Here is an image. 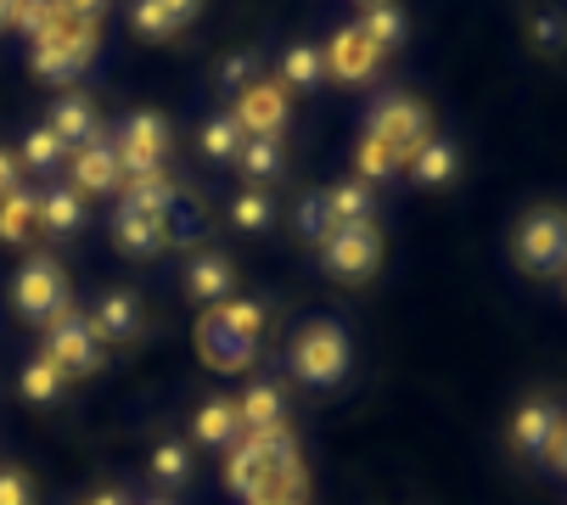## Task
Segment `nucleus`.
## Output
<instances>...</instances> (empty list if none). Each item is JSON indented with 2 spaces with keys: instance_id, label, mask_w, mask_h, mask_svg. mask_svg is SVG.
<instances>
[{
  "instance_id": "nucleus-1",
  "label": "nucleus",
  "mask_w": 567,
  "mask_h": 505,
  "mask_svg": "<svg viewBox=\"0 0 567 505\" xmlns=\"http://www.w3.org/2000/svg\"><path fill=\"white\" fill-rule=\"evenodd\" d=\"M225 483H230V494H241L248 505H303L309 477H303V461H298V439L287 427H276V433H241L230 444Z\"/></svg>"
},
{
  "instance_id": "nucleus-2",
  "label": "nucleus",
  "mask_w": 567,
  "mask_h": 505,
  "mask_svg": "<svg viewBox=\"0 0 567 505\" xmlns=\"http://www.w3.org/2000/svg\"><path fill=\"white\" fill-rule=\"evenodd\" d=\"M349 360H354V349L338 320H309L292 337V377L309 388H338L349 377Z\"/></svg>"
},
{
  "instance_id": "nucleus-3",
  "label": "nucleus",
  "mask_w": 567,
  "mask_h": 505,
  "mask_svg": "<svg viewBox=\"0 0 567 505\" xmlns=\"http://www.w3.org/2000/svg\"><path fill=\"white\" fill-rule=\"evenodd\" d=\"M91 56H96V29H91V23H73V18H56L51 34L34 40L29 68H34V79H45V84H73L79 73L91 68Z\"/></svg>"
},
{
  "instance_id": "nucleus-4",
  "label": "nucleus",
  "mask_w": 567,
  "mask_h": 505,
  "mask_svg": "<svg viewBox=\"0 0 567 505\" xmlns=\"http://www.w3.org/2000/svg\"><path fill=\"white\" fill-rule=\"evenodd\" d=\"M512 252H517V270L534 276V281L561 276V270H567V214H561V208H534V214H523Z\"/></svg>"
},
{
  "instance_id": "nucleus-5",
  "label": "nucleus",
  "mask_w": 567,
  "mask_h": 505,
  "mask_svg": "<svg viewBox=\"0 0 567 505\" xmlns=\"http://www.w3.org/2000/svg\"><path fill=\"white\" fill-rule=\"evenodd\" d=\"M365 135L382 141V146H393L399 157H411V152L433 135V118H427V107H422L416 96L388 91V96L371 102V113H365Z\"/></svg>"
},
{
  "instance_id": "nucleus-6",
  "label": "nucleus",
  "mask_w": 567,
  "mask_h": 505,
  "mask_svg": "<svg viewBox=\"0 0 567 505\" xmlns=\"http://www.w3.org/2000/svg\"><path fill=\"white\" fill-rule=\"evenodd\" d=\"M118 168H124V181H152V175H164V157H169V118L164 113H130L118 141Z\"/></svg>"
},
{
  "instance_id": "nucleus-7",
  "label": "nucleus",
  "mask_w": 567,
  "mask_h": 505,
  "mask_svg": "<svg viewBox=\"0 0 567 505\" xmlns=\"http://www.w3.org/2000/svg\"><path fill=\"white\" fill-rule=\"evenodd\" d=\"M12 303H18V315L34 320V326H51V320L68 309V276H62V265L51 259V252H34V259L18 270Z\"/></svg>"
},
{
  "instance_id": "nucleus-8",
  "label": "nucleus",
  "mask_w": 567,
  "mask_h": 505,
  "mask_svg": "<svg viewBox=\"0 0 567 505\" xmlns=\"http://www.w3.org/2000/svg\"><path fill=\"white\" fill-rule=\"evenodd\" d=\"M382 265V236L377 225H338L327 241H320V270L338 281H365Z\"/></svg>"
},
{
  "instance_id": "nucleus-9",
  "label": "nucleus",
  "mask_w": 567,
  "mask_h": 505,
  "mask_svg": "<svg viewBox=\"0 0 567 505\" xmlns=\"http://www.w3.org/2000/svg\"><path fill=\"white\" fill-rule=\"evenodd\" d=\"M45 354L62 365V377H91V371L102 365V343H96V331H91V320L79 315L73 303L45 326Z\"/></svg>"
},
{
  "instance_id": "nucleus-10",
  "label": "nucleus",
  "mask_w": 567,
  "mask_h": 505,
  "mask_svg": "<svg viewBox=\"0 0 567 505\" xmlns=\"http://www.w3.org/2000/svg\"><path fill=\"white\" fill-rule=\"evenodd\" d=\"M230 118H236V130L241 135H276L281 141V130H287V91L276 79H254L248 91L236 96V107H230Z\"/></svg>"
},
{
  "instance_id": "nucleus-11",
  "label": "nucleus",
  "mask_w": 567,
  "mask_h": 505,
  "mask_svg": "<svg viewBox=\"0 0 567 505\" xmlns=\"http://www.w3.org/2000/svg\"><path fill=\"white\" fill-rule=\"evenodd\" d=\"M68 168H73V192H118L124 186V168H118V152L107 135L85 141L68 152Z\"/></svg>"
},
{
  "instance_id": "nucleus-12",
  "label": "nucleus",
  "mask_w": 567,
  "mask_h": 505,
  "mask_svg": "<svg viewBox=\"0 0 567 505\" xmlns=\"http://www.w3.org/2000/svg\"><path fill=\"white\" fill-rule=\"evenodd\" d=\"M197 343H203V360H208V365H219V371H241V365H248V360L259 354V349H254V337H241L219 309H208V315H203Z\"/></svg>"
},
{
  "instance_id": "nucleus-13",
  "label": "nucleus",
  "mask_w": 567,
  "mask_h": 505,
  "mask_svg": "<svg viewBox=\"0 0 567 505\" xmlns=\"http://www.w3.org/2000/svg\"><path fill=\"white\" fill-rule=\"evenodd\" d=\"M85 320L96 331V343H135L141 337V298L130 287H113V292H102V303Z\"/></svg>"
},
{
  "instance_id": "nucleus-14",
  "label": "nucleus",
  "mask_w": 567,
  "mask_h": 505,
  "mask_svg": "<svg viewBox=\"0 0 567 505\" xmlns=\"http://www.w3.org/2000/svg\"><path fill=\"white\" fill-rule=\"evenodd\" d=\"M561 410L550 404V399H528L523 410H517V421H512V444L528 455V461H545L550 455V444H556V433H561Z\"/></svg>"
},
{
  "instance_id": "nucleus-15",
  "label": "nucleus",
  "mask_w": 567,
  "mask_h": 505,
  "mask_svg": "<svg viewBox=\"0 0 567 505\" xmlns=\"http://www.w3.org/2000/svg\"><path fill=\"white\" fill-rule=\"evenodd\" d=\"M186 292L203 309H219L236 292V270H230L225 252H192V259H186Z\"/></svg>"
},
{
  "instance_id": "nucleus-16",
  "label": "nucleus",
  "mask_w": 567,
  "mask_h": 505,
  "mask_svg": "<svg viewBox=\"0 0 567 505\" xmlns=\"http://www.w3.org/2000/svg\"><path fill=\"white\" fill-rule=\"evenodd\" d=\"M276 84L292 96H303V91H320L327 84V45H309V40H298V45H287L281 51V62H276Z\"/></svg>"
},
{
  "instance_id": "nucleus-17",
  "label": "nucleus",
  "mask_w": 567,
  "mask_h": 505,
  "mask_svg": "<svg viewBox=\"0 0 567 505\" xmlns=\"http://www.w3.org/2000/svg\"><path fill=\"white\" fill-rule=\"evenodd\" d=\"M377 62H382V51H377L360 29H343V34L332 40V51H327V73H332V79H343V84L371 79V73H377Z\"/></svg>"
},
{
  "instance_id": "nucleus-18",
  "label": "nucleus",
  "mask_w": 567,
  "mask_h": 505,
  "mask_svg": "<svg viewBox=\"0 0 567 505\" xmlns=\"http://www.w3.org/2000/svg\"><path fill=\"white\" fill-rule=\"evenodd\" d=\"M455 168H461V152H455V141H444V135H427L411 157H404V175H411L416 186H450Z\"/></svg>"
},
{
  "instance_id": "nucleus-19",
  "label": "nucleus",
  "mask_w": 567,
  "mask_h": 505,
  "mask_svg": "<svg viewBox=\"0 0 567 505\" xmlns=\"http://www.w3.org/2000/svg\"><path fill=\"white\" fill-rule=\"evenodd\" d=\"M68 152L73 146H85V141H96L102 135V118H96V107L85 102V96H56V107H51V124H45Z\"/></svg>"
},
{
  "instance_id": "nucleus-20",
  "label": "nucleus",
  "mask_w": 567,
  "mask_h": 505,
  "mask_svg": "<svg viewBox=\"0 0 567 505\" xmlns=\"http://www.w3.org/2000/svg\"><path fill=\"white\" fill-rule=\"evenodd\" d=\"M113 241L130 252V259H157V252L169 247L164 225L146 219V214H135V208H118V214H113Z\"/></svg>"
},
{
  "instance_id": "nucleus-21",
  "label": "nucleus",
  "mask_w": 567,
  "mask_h": 505,
  "mask_svg": "<svg viewBox=\"0 0 567 505\" xmlns=\"http://www.w3.org/2000/svg\"><path fill=\"white\" fill-rule=\"evenodd\" d=\"M236 415H241V433H276V427H287V399L276 382H259L241 393Z\"/></svg>"
},
{
  "instance_id": "nucleus-22",
  "label": "nucleus",
  "mask_w": 567,
  "mask_h": 505,
  "mask_svg": "<svg viewBox=\"0 0 567 505\" xmlns=\"http://www.w3.org/2000/svg\"><path fill=\"white\" fill-rule=\"evenodd\" d=\"M236 168H241V181H254V186L265 192L270 181H281L287 152H281V141H276V135H254V141H241V152H236Z\"/></svg>"
},
{
  "instance_id": "nucleus-23",
  "label": "nucleus",
  "mask_w": 567,
  "mask_h": 505,
  "mask_svg": "<svg viewBox=\"0 0 567 505\" xmlns=\"http://www.w3.org/2000/svg\"><path fill=\"white\" fill-rule=\"evenodd\" d=\"M40 225H45L51 236H73L79 225H85V192H73V186L40 192Z\"/></svg>"
},
{
  "instance_id": "nucleus-24",
  "label": "nucleus",
  "mask_w": 567,
  "mask_h": 505,
  "mask_svg": "<svg viewBox=\"0 0 567 505\" xmlns=\"http://www.w3.org/2000/svg\"><path fill=\"white\" fill-rule=\"evenodd\" d=\"M118 192H124V208H135V214H146V219H157V225H164V219H169V208L181 203V192L169 186V175H152V181H124Z\"/></svg>"
},
{
  "instance_id": "nucleus-25",
  "label": "nucleus",
  "mask_w": 567,
  "mask_h": 505,
  "mask_svg": "<svg viewBox=\"0 0 567 505\" xmlns=\"http://www.w3.org/2000/svg\"><path fill=\"white\" fill-rule=\"evenodd\" d=\"M34 225H40V192L18 186V192L0 197V241H7V247L29 241V230H34Z\"/></svg>"
},
{
  "instance_id": "nucleus-26",
  "label": "nucleus",
  "mask_w": 567,
  "mask_h": 505,
  "mask_svg": "<svg viewBox=\"0 0 567 505\" xmlns=\"http://www.w3.org/2000/svg\"><path fill=\"white\" fill-rule=\"evenodd\" d=\"M354 29H360L382 56H388V51H399V45H404V34H411V23H404V12L393 7V0H382V7H365Z\"/></svg>"
},
{
  "instance_id": "nucleus-27",
  "label": "nucleus",
  "mask_w": 567,
  "mask_h": 505,
  "mask_svg": "<svg viewBox=\"0 0 567 505\" xmlns=\"http://www.w3.org/2000/svg\"><path fill=\"white\" fill-rule=\"evenodd\" d=\"M241 439V415H236V404L230 399H208L203 410H197V444H208V450H230Z\"/></svg>"
},
{
  "instance_id": "nucleus-28",
  "label": "nucleus",
  "mask_w": 567,
  "mask_h": 505,
  "mask_svg": "<svg viewBox=\"0 0 567 505\" xmlns=\"http://www.w3.org/2000/svg\"><path fill=\"white\" fill-rule=\"evenodd\" d=\"M18 388H23V399H29V404H51V399H62L68 377H62V365H56L51 354H40V360H29V365H23Z\"/></svg>"
},
{
  "instance_id": "nucleus-29",
  "label": "nucleus",
  "mask_w": 567,
  "mask_h": 505,
  "mask_svg": "<svg viewBox=\"0 0 567 505\" xmlns=\"http://www.w3.org/2000/svg\"><path fill=\"white\" fill-rule=\"evenodd\" d=\"M327 203H332V219H338V225H371V208H377V197H371L365 181H343V186H332Z\"/></svg>"
},
{
  "instance_id": "nucleus-30",
  "label": "nucleus",
  "mask_w": 567,
  "mask_h": 505,
  "mask_svg": "<svg viewBox=\"0 0 567 505\" xmlns=\"http://www.w3.org/2000/svg\"><path fill=\"white\" fill-rule=\"evenodd\" d=\"M230 225L236 230H270L276 225V197L270 192H236V203H230Z\"/></svg>"
},
{
  "instance_id": "nucleus-31",
  "label": "nucleus",
  "mask_w": 567,
  "mask_h": 505,
  "mask_svg": "<svg viewBox=\"0 0 567 505\" xmlns=\"http://www.w3.org/2000/svg\"><path fill=\"white\" fill-rule=\"evenodd\" d=\"M292 219H298V236H303V241H315V247H320V241H327V236L338 230V219H332V203H327V192H309V197L298 203V214H292Z\"/></svg>"
},
{
  "instance_id": "nucleus-32",
  "label": "nucleus",
  "mask_w": 567,
  "mask_h": 505,
  "mask_svg": "<svg viewBox=\"0 0 567 505\" xmlns=\"http://www.w3.org/2000/svg\"><path fill=\"white\" fill-rule=\"evenodd\" d=\"M354 168H360V181L371 186V181H393L399 168H404V157L393 152V146H382V141H360V152H354Z\"/></svg>"
},
{
  "instance_id": "nucleus-33",
  "label": "nucleus",
  "mask_w": 567,
  "mask_h": 505,
  "mask_svg": "<svg viewBox=\"0 0 567 505\" xmlns=\"http://www.w3.org/2000/svg\"><path fill=\"white\" fill-rule=\"evenodd\" d=\"M241 141H248V135L236 130V118H230V113H214V118L203 124V152H208L214 163H236Z\"/></svg>"
},
{
  "instance_id": "nucleus-34",
  "label": "nucleus",
  "mask_w": 567,
  "mask_h": 505,
  "mask_svg": "<svg viewBox=\"0 0 567 505\" xmlns=\"http://www.w3.org/2000/svg\"><path fill=\"white\" fill-rule=\"evenodd\" d=\"M186 472H192V450H186L181 439H169V444H157V450H152V477L164 483V488H181Z\"/></svg>"
},
{
  "instance_id": "nucleus-35",
  "label": "nucleus",
  "mask_w": 567,
  "mask_h": 505,
  "mask_svg": "<svg viewBox=\"0 0 567 505\" xmlns=\"http://www.w3.org/2000/svg\"><path fill=\"white\" fill-rule=\"evenodd\" d=\"M62 157H68V146H62V141H56V135L40 124V130L23 141V157H18V163H23V168H34V175H51V168H56Z\"/></svg>"
},
{
  "instance_id": "nucleus-36",
  "label": "nucleus",
  "mask_w": 567,
  "mask_h": 505,
  "mask_svg": "<svg viewBox=\"0 0 567 505\" xmlns=\"http://www.w3.org/2000/svg\"><path fill=\"white\" fill-rule=\"evenodd\" d=\"M254 79H259V56H254V51H230V56L219 62V91H225L230 102L248 91Z\"/></svg>"
},
{
  "instance_id": "nucleus-37",
  "label": "nucleus",
  "mask_w": 567,
  "mask_h": 505,
  "mask_svg": "<svg viewBox=\"0 0 567 505\" xmlns=\"http://www.w3.org/2000/svg\"><path fill=\"white\" fill-rule=\"evenodd\" d=\"M219 315H225L241 337H259V331H265V303H254V298H225Z\"/></svg>"
},
{
  "instance_id": "nucleus-38",
  "label": "nucleus",
  "mask_w": 567,
  "mask_h": 505,
  "mask_svg": "<svg viewBox=\"0 0 567 505\" xmlns=\"http://www.w3.org/2000/svg\"><path fill=\"white\" fill-rule=\"evenodd\" d=\"M534 45L539 51H567V23L556 12H534Z\"/></svg>"
},
{
  "instance_id": "nucleus-39",
  "label": "nucleus",
  "mask_w": 567,
  "mask_h": 505,
  "mask_svg": "<svg viewBox=\"0 0 567 505\" xmlns=\"http://www.w3.org/2000/svg\"><path fill=\"white\" fill-rule=\"evenodd\" d=\"M0 505H34V483H29L18 466L0 472Z\"/></svg>"
},
{
  "instance_id": "nucleus-40",
  "label": "nucleus",
  "mask_w": 567,
  "mask_h": 505,
  "mask_svg": "<svg viewBox=\"0 0 567 505\" xmlns=\"http://www.w3.org/2000/svg\"><path fill=\"white\" fill-rule=\"evenodd\" d=\"M56 7H62V18H73V23H102L107 18V7H113V0H56Z\"/></svg>"
},
{
  "instance_id": "nucleus-41",
  "label": "nucleus",
  "mask_w": 567,
  "mask_h": 505,
  "mask_svg": "<svg viewBox=\"0 0 567 505\" xmlns=\"http://www.w3.org/2000/svg\"><path fill=\"white\" fill-rule=\"evenodd\" d=\"M152 7L164 12V18H169V29L181 34V29H186V23H192L197 12H203V0H152Z\"/></svg>"
},
{
  "instance_id": "nucleus-42",
  "label": "nucleus",
  "mask_w": 567,
  "mask_h": 505,
  "mask_svg": "<svg viewBox=\"0 0 567 505\" xmlns=\"http://www.w3.org/2000/svg\"><path fill=\"white\" fill-rule=\"evenodd\" d=\"M18 175H23L18 152H12V146H0V197H7V192H18Z\"/></svg>"
},
{
  "instance_id": "nucleus-43",
  "label": "nucleus",
  "mask_w": 567,
  "mask_h": 505,
  "mask_svg": "<svg viewBox=\"0 0 567 505\" xmlns=\"http://www.w3.org/2000/svg\"><path fill=\"white\" fill-rule=\"evenodd\" d=\"M561 477H567V421H561V433H556V444H550V455H545Z\"/></svg>"
},
{
  "instance_id": "nucleus-44",
  "label": "nucleus",
  "mask_w": 567,
  "mask_h": 505,
  "mask_svg": "<svg viewBox=\"0 0 567 505\" xmlns=\"http://www.w3.org/2000/svg\"><path fill=\"white\" fill-rule=\"evenodd\" d=\"M12 18H18V0H0V29H12Z\"/></svg>"
},
{
  "instance_id": "nucleus-45",
  "label": "nucleus",
  "mask_w": 567,
  "mask_h": 505,
  "mask_svg": "<svg viewBox=\"0 0 567 505\" xmlns=\"http://www.w3.org/2000/svg\"><path fill=\"white\" fill-rule=\"evenodd\" d=\"M91 505H130V499H124V494H113V488H107V494H96V499H91Z\"/></svg>"
},
{
  "instance_id": "nucleus-46",
  "label": "nucleus",
  "mask_w": 567,
  "mask_h": 505,
  "mask_svg": "<svg viewBox=\"0 0 567 505\" xmlns=\"http://www.w3.org/2000/svg\"><path fill=\"white\" fill-rule=\"evenodd\" d=\"M360 7H382V0H360Z\"/></svg>"
},
{
  "instance_id": "nucleus-47",
  "label": "nucleus",
  "mask_w": 567,
  "mask_h": 505,
  "mask_svg": "<svg viewBox=\"0 0 567 505\" xmlns=\"http://www.w3.org/2000/svg\"><path fill=\"white\" fill-rule=\"evenodd\" d=\"M146 505H169V499H146Z\"/></svg>"
},
{
  "instance_id": "nucleus-48",
  "label": "nucleus",
  "mask_w": 567,
  "mask_h": 505,
  "mask_svg": "<svg viewBox=\"0 0 567 505\" xmlns=\"http://www.w3.org/2000/svg\"><path fill=\"white\" fill-rule=\"evenodd\" d=\"M561 276H567V270H561Z\"/></svg>"
}]
</instances>
